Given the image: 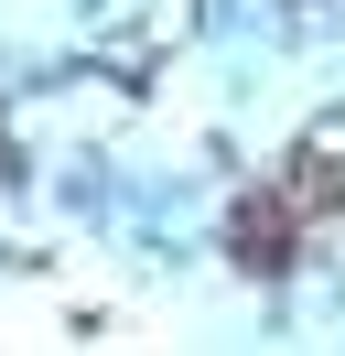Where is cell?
<instances>
[{"instance_id": "7a4b0ae2", "label": "cell", "mask_w": 345, "mask_h": 356, "mask_svg": "<svg viewBox=\"0 0 345 356\" xmlns=\"http://www.w3.org/2000/svg\"><path fill=\"white\" fill-rule=\"evenodd\" d=\"M280 195H291L302 216H335V205H345V162L335 152H302L291 173H280Z\"/></svg>"}, {"instance_id": "6da1fadb", "label": "cell", "mask_w": 345, "mask_h": 356, "mask_svg": "<svg viewBox=\"0 0 345 356\" xmlns=\"http://www.w3.org/2000/svg\"><path fill=\"white\" fill-rule=\"evenodd\" d=\"M302 227H313V216H302V205L270 184V195H248V205H237V259H248V270H280Z\"/></svg>"}]
</instances>
